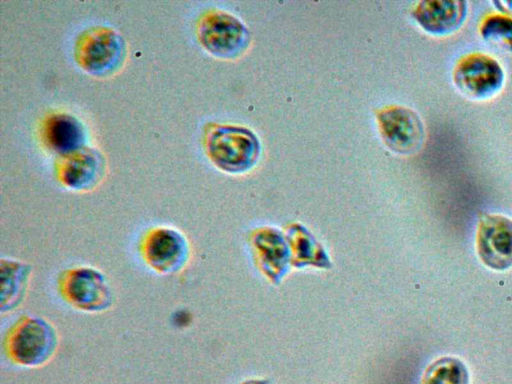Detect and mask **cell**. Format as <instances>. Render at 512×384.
<instances>
[{
	"mask_svg": "<svg viewBox=\"0 0 512 384\" xmlns=\"http://www.w3.org/2000/svg\"><path fill=\"white\" fill-rule=\"evenodd\" d=\"M205 146L211 161L228 172L248 169L259 154L257 138L243 127L215 126L206 135Z\"/></svg>",
	"mask_w": 512,
	"mask_h": 384,
	"instance_id": "1",
	"label": "cell"
},
{
	"mask_svg": "<svg viewBox=\"0 0 512 384\" xmlns=\"http://www.w3.org/2000/svg\"><path fill=\"white\" fill-rule=\"evenodd\" d=\"M59 287L72 306L85 312H101L113 303V291L106 276L93 267L79 266L64 271Z\"/></svg>",
	"mask_w": 512,
	"mask_h": 384,
	"instance_id": "2",
	"label": "cell"
},
{
	"mask_svg": "<svg viewBox=\"0 0 512 384\" xmlns=\"http://www.w3.org/2000/svg\"><path fill=\"white\" fill-rule=\"evenodd\" d=\"M58 335L54 326L40 317H23L10 330L6 345L9 354L22 364H38L55 351Z\"/></svg>",
	"mask_w": 512,
	"mask_h": 384,
	"instance_id": "3",
	"label": "cell"
},
{
	"mask_svg": "<svg viewBox=\"0 0 512 384\" xmlns=\"http://www.w3.org/2000/svg\"><path fill=\"white\" fill-rule=\"evenodd\" d=\"M124 57V42L114 30L97 27L85 32L76 45L78 63L89 73L105 75L114 71Z\"/></svg>",
	"mask_w": 512,
	"mask_h": 384,
	"instance_id": "4",
	"label": "cell"
},
{
	"mask_svg": "<svg viewBox=\"0 0 512 384\" xmlns=\"http://www.w3.org/2000/svg\"><path fill=\"white\" fill-rule=\"evenodd\" d=\"M141 250L147 265L162 274L179 272L190 257L187 238L170 227L151 230L144 238Z\"/></svg>",
	"mask_w": 512,
	"mask_h": 384,
	"instance_id": "5",
	"label": "cell"
},
{
	"mask_svg": "<svg viewBox=\"0 0 512 384\" xmlns=\"http://www.w3.org/2000/svg\"><path fill=\"white\" fill-rule=\"evenodd\" d=\"M453 77L456 86L474 98L494 95L504 81V73L499 63L482 53L463 56L455 66Z\"/></svg>",
	"mask_w": 512,
	"mask_h": 384,
	"instance_id": "6",
	"label": "cell"
},
{
	"mask_svg": "<svg viewBox=\"0 0 512 384\" xmlns=\"http://www.w3.org/2000/svg\"><path fill=\"white\" fill-rule=\"evenodd\" d=\"M198 37L205 49L221 57L236 55L248 40L244 25L233 15L218 10L202 16Z\"/></svg>",
	"mask_w": 512,
	"mask_h": 384,
	"instance_id": "7",
	"label": "cell"
},
{
	"mask_svg": "<svg viewBox=\"0 0 512 384\" xmlns=\"http://www.w3.org/2000/svg\"><path fill=\"white\" fill-rule=\"evenodd\" d=\"M477 251L482 262L496 270L512 265V220L502 215H485L477 231Z\"/></svg>",
	"mask_w": 512,
	"mask_h": 384,
	"instance_id": "8",
	"label": "cell"
},
{
	"mask_svg": "<svg viewBox=\"0 0 512 384\" xmlns=\"http://www.w3.org/2000/svg\"><path fill=\"white\" fill-rule=\"evenodd\" d=\"M379 123L387 144L397 152H414L423 142L422 122L412 110L399 106L387 108L379 114Z\"/></svg>",
	"mask_w": 512,
	"mask_h": 384,
	"instance_id": "9",
	"label": "cell"
},
{
	"mask_svg": "<svg viewBox=\"0 0 512 384\" xmlns=\"http://www.w3.org/2000/svg\"><path fill=\"white\" fill-rule=\"evenodd\" d=\"M466 14L463 1L433 0L420 2L414 16L428 32L449 33L461 25Z\"/></svg>",
	"mask_w": 512,
	"mask_h": 384,
	"instance_id": "10",
	"label": "cell"
},
{
	"mask_svg": "<svg viewBox=\"0 0 512 384\" xmlns=\"http://www.w3.org/2000/svg\"><path fill=\"white\" fill-rule=\"evenodd\" d=\"M43 135L48 146L63 156L83 149L84 129L72 115L56 113L48 117L44 123Z\"/></svg>",
	"mask_w": 512,
	"mask_h": 384,
	"instance_id": "11",
	"label": "cell"
},
{
	"mask_svg": "<svg viewBox=\"0 0 512 384\" xmlns=\"http://www.w3.org/2000/svg\"><path fill=\"white\" fill-rule=\"evenodd\" d=\"M101 159L90 149L83 148L65 156L60 167L59 177L62 183L74 190L89 189L101 176Z\"/></svg>",
	"mask_w": 512,
	"mask_h": 384,
	"instance_id": "12",
	"label": "cell"
},
{
	"mask_svg": "<svg viewBox=\"0 0 512 384\" xmlns=\"http://www.w3.org/2000/svg\"><path fill=\"white\" fill-rule=\"evenodd\" d=\"M1 274V311H10L17 307L26 293L31 276V267L18 260L2 259Z\"/></svg>",
	"mask_w": 512,
	"mask_h": 384,
	"instance_id": "13",
	"label": "cell"
},
{
	"mask_svg": "<svg viewBox=\"0 0 512 384\" xmlns=\"http://www.w3.org/2000/svg\"><path fill=\"white\" fill-rule=\"evenodd\" d=\"M422 384H469V374L461 360L444 357L427 368Z\"/></svg>",
	"mask_w": 512,
	"mask_h": 384,
	"instance_id": "14",
	"label": "cell"
},
{
	"mask_svg": "<svg viewBox=\"0 0 512 384\" xmlns=\"http://www.w3.org/2000/svg\"><path fill=\"white\" fill-rule=\"evenodd\" d=\"M482 36L512 51V18L506 15H488L481 23Z\"/></svg>",
	"mask_w": 512,
	"mask_h": 384,
	"instance_id": "15",
	"label": "cell"
},
{
	"mask_svg": "<svg viewBox=\"0 0 512 384\" xmlns=\"http://www.w3.org/2000/svg\"><path fill=\"white\" fill-rule=\"evenodd\" d=\"M247 384H265V383L262 381H253V382H249Z\"/></svg>",
	"mask_w": 512,
	"mask_h": 384,
	"instance_id": "16",
	"label": "cell"
}]
</instances>
